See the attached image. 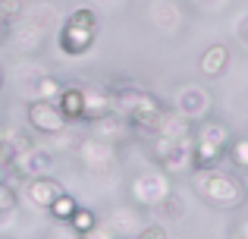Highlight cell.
<instances>
[{
  "mask_svg": "<svg viewBox=\"0 0 248 239\" xmlns=\"http://www.w3.org/2000/svg\"><path fill=\"white\" fill-rule=\"evenodd\" d=\"M107 92L113 98V111L123 117L129 132L154 135L160 129V123H164V117L170 113V107L154 92H148V88L135 85L129 79H113L107 85Z\"/></svg>",
  "mask_w": 248,
  "mask_h": 239,
  "instance_id": "1",
  "label": "cell"
},
{
  "mask_svg": "<svg viewBox=\"0 0 248 239\" xmlns=\"http://www.w3.org/2000/svg\"><path fill=\"white\" fill-rule=\"evenodd\" d=\"M192 186H195V195H198L201 202L211 205V208H220V211H236L248 202L242 176L223 170V167L192 173Z\"/></svg>",
  "mask_w": 248,
  "mask_h": 239,
  "instance_id": "2",
  "label": "cell"
},
{
  "mask_svg": "<svg viewBox=\"0 0 248 239\" xmlns=\"http://www.w3.org/2000/svg\"><path fill=\"white\" fill-rule=\"evenodd\" d=\"M230 129L223 120L204 117L192 129V173L217 170L226 164V148H230Z\"/></svg>",
  "mask_w": 248,
  "mask_h": 239,
  "instance_id": "3",
  "label": "cell"
},
{
  "mask_svg": "<svg viewBox=\"0 0 248 239\" xmlns=\"http://www.w3.org/2000/svg\"><path fill=\"white\" fill-rule=\"evenodd\" d=\"M132 202L139 205V208H148L151 211L154 205H160L164 198L173 192V186H170V176L160 167H154V170H141L139 176L132 179Z\"/></svg>",
  "mask_w": 248,
  "mask_h": 239,
  "instance_id": "4",
  "label": "cell"
},
{
  "mask_svg": "<svg viewBox=\"0 0 248 239\" xmlns=\"http://www.w3.org/2000/svg\"><path fill=\"white\" fill-rule=\"evenodd\" d=\"M76 154H79L82 167L91 173V176H107V173L116 170V164H120V154H116V145H107V142H97V139H82L79 148H76Z\"/></svg>",
  "mask_w": 248,
  "mask_h": 239,
  "instance_id": "5",
  "label": "cell"
},
{
  "mask_svg": "<svg viewBox=\"0 0 248 239\" xmlns=\"http://www.w3.org/2000/svg\"><path fill=\"white\" fill-rule=\"evenodd\" d=\"M25 120H29V126L35 129V132H41L44 139H54V135H60V132L69 129L66 117L60 113V107H57L54 101H29V104H25Z\"/></svg>",
  "mask_w": 248,
  "mask_h": 239,
  "instance_id": "6",
  "label": "cell"
},
{
  "mask_svg": "<svg viewBox=\"0 0 248 239\" xmlns=\"http://www.w3.org/2000/svg\"><path fill=\"white\" fill-rule=\"evenodd\" d=\"M173 111L195 126V123H201L204 117H211V92H207L204 85H195V82L192 85H182L179 92H176Z\"/></svg>",
  "mask_w": 248,
  "mask_h": 239,
  "instance_id": "7",
  "label": "cell"
},
{
  "mask_svg": "<svg viewBox=\"0 0 248 239\" xmlns=\"http://www.w3.org/2000/svg\"><path fill=\"white\" fill-rule=\"evenodd\" d=\"M50 167H54V151L50 148H25V151L16 154V160H13V173L10 176H19V179H31V176H44V173H50Z\"/></svg>",
  "mask_w": 248,
  "mask_h": 239,
  "instance_id": "8",
  "label": "cell"
},
{
  "mask_svg": "<svg viewBox=\"0 0 248 239\" xmlns=\"http://www.w3.org/2000/svg\"><path fill=\"white\" fill-rule=\"evenodd\" d=\"M63 192H66L63 183L57 176H50V173H44V176H31L29 183H25V195H29V202L35 205V208H41V211H47Z\"/></svg>",
  "mask_w": 248,
  "mask_h": 239,
  "instance_id": "9",
  "label": "cell"
},
{
  "mask_svg": "<svg viewBox=\"0 0 248 239\" xmlns=\"http://www.w3.org/2000/svg\"><path fill=\"white\" fill-rule=\"evenodd\" d=\"M94 38H97V32L79 29V25L63 22V29H60V35H57V41H60V50H63L66 57H85V54L91 50V44H94Z\"/></svg>",
  "mask_w": 248,
  "mask_h": 239,
  "instance_id": "10",
  "label": "cell"
},
{
  "mask_svg": "<svg viewBox=\"0 0 248 239\" xmlns=\"http://www.w3.org/2000/svg\"><path fill=\"white\" fill-rule=\"evenodd\" d=\"M54 104L60 107V113L66 117L69 126H79V123H85V88L82 85H66Z\"/></svg>",
  "mask_w": 248,
  "mask_h": 239,
  "instance_id": "11",
  "label": "cell"
},
{
  "mask_svg": "<svg viewBox=\"0 0 248 239\" xmlns=\"http://www.w3.org/2000/svg\"><path fill=\"white\" fill-rule=\"evenodd\" d=\"M88 129H91V139L107 142V145H120V139L129 135V126L123 123L120 113H110V117H101V120L88 123Z\"/></svg>",
  "mask_w": 248,
  "mask_h": 239,
  "instance_id": "12",
  "label": "cell"
},
{
  "mask_svg": "<svg viewBox=\"0 0 248 239\" xmlns=\"http://www.w3.org/2000/svg\"><path fill=\"white\" fill-rule=\"evenodd\" d=\"M198 66H201V73H204L207 79H217V76H223L226 66H230V48H226V44H211V48L201 54Z\"/></svg>",
  "mask_w": 248,
  "mask_h": 239,
  "instance_id": "13",
  "label": "cell"
},
{
  "mask_svg": "<svg viewBox=\"0 0 248 239\" xmlns=\"http://www.w3.org/2000/svg\"><path fill=\"white\" fill-rule=\"evenodd\" d=\"M63 88H66L63 79H57V76H50V73H38L35 79H31V98L29 101H57Z\"/></svg>",
  "mask_w": 248,
  "mask_h": 239,
  "instance_id": "14",
  "label": "cell"
},
{
  "mask_svg": "<svg viewBox=\"0 0 248 239\" xmlns=\"http://www.w3.org/2000/svg\"><path fill=\"white\" fill-rule=\"evenodd\" d=\"M151 214L157 217V223H160V227H167V223H179L182 217H186V205H182L179 192H170L164 202L151 208Z\"/></svg>",
  "mask_w": 248,
  "mask_h": 239,
  "instance_id": "15",
  "label": "cell"
},
{
  "mask_svg": "<svg viewBox=\"0 0 248 239\" xmlns=\"http://www.w3.org/2000/svg\"><path fill=\"white\" fill-rule=\"evenodd\" d=\"M97 223H101L97 211H94V208H85V205H79V211H76V214L66 221V227H69V233H73L76 239H82L85 233H91Z\"/></svg>",
  "mask_w": 248,
  "mask_h": 239,
  "instance_id": "16",
  "label": "cell"
},
{
  "mask_svg": "<svg viewBox=\"0 0 248 239\" xmlns=\"http://www.w3.org/2000/svg\"><path fill=\"white\" fill-rule=\"evenodd\" d=\"M226 164L239 173H248V135H236L230 139V148H226Z\"/></svg>",
  "mask_w": 248,
  "mask_h": 239,
  "instance_id": "17",
  "label": "cell"
},
{
  "mask_svg": "<svg viewBox=\"0 0 248 239\" xmlns=\"http://www.w3.org/2000/svg\"><path fill=\"white\" fill-rule=\"evenodd\" d=\"M79 211V198L73 195V192H63L60 198H57L54 205L47 208V214H50V221H57V223H66L69 217Z\"/></svg>",
  "mask_w": 248,
  "mask_h": 239,
  "instance_id": "18",
  "label": "cell"
},
{
  "mask_svg": "<svg viewBox=\"0 0 248 239\" xmlns=\"http://www.w3.org/2000/svg\"><path fill=\"white\" fill-rule=\"evenodd\" d=\"M19 208V189L13 179L0 176V214H13Z\"/></svg>",
  "mask_w": 248,
  "mask_h": 239,
  "instance_id": "19",
  "label": "cell"
},
{
  "mask_svg": "<svg viewBox=\"0 0 248 239\" xmlns=\"http://www.w3.org/2000/svg\"><path fill=\"white\" fill-rule=\"evenodd\" d=\"M66 22H69V25H79V29L97 32V13L88 10V6H79V10H73V13L66 16Z\"/></svg>",
  "mask_w": 248,
  "mask_h": 239,
  "instance_id": "20",
  "label": "cell"
},
{
  "mask_svg": "<svg viewBox=\"0 0 248 239\" xmlns=\"http://www.w3.org/2000/svg\"><path fill=\"white\" fill-rule=\"evenodd\" d=\"M132 239H170V233H167V227H160V223H148V227H141Z\"/></svg>",
  "mask_w": 248,
  "mask_h": 239,
  "instance_id": "21",
  "label": "cell"
},
{
  "mask_svg": "<svg viewBox=\"0 0 248 239\" xmlns=\"http://www.w3.org/2000/svg\"><path fill=\"white\" fill-rule=\"evenodd\" d=\"M82 239H116V233H113V230H110V227H107V223H104V221H101V223H97V227H94V230H91V233H85Z\"/></svg>",
  "mask_w": 248,
  "mask_h": 239,
  "instance_id": "22",
  "label": "cell"
},
{
  "mask_svg": "<svg viewBox=\"0 0 248 239\" xmlns=\"http://www.w3.org/2000/svg\"><path fill=\"white\" fill-rule=\"evenodd\" d=\"M236 35L242 38L245 41V48H248V19H242V22H239V29H236Z\"/></svg>",
  "mask_w": 248,
  "mask_h": 239,
  "instance_id": "23",
  "label": "cell"
},
{
  "mask_svg": "<svg viewBox=\"0 0 248 239\" xmlns=\"http://www.w3.org/2000/svg\"><path fill=\"white\" fill-rule=\"evenodd\" d=\"M236 236H242V239H248V217H245V221H242V227H239V233Z\"/></svg>",
  "mask_w": 248,
  "mask_h": 239,
  "instance_id": "24",
  "label": "cell"
},
{
  "mask_svg": "<svg viewBox=\"0 0 248 239\" xmlns=\"http://www.w3.org/2000/svg\"><path fill=\"white\" fill-rule=\"evenodd\" d=\"M3 85H6V69H3V63H0V92H3Z\"/></svg>",
  "mask_w": 248,
  "mask_h": 239,
  "instance_id": "25",
  "label": "cell"
},
{
  "mask_svg": "<svg viewBox=\"0 0 248 239\" xmlns=\"http://www.w3.org/2000/svg\"><path fill=\"white\" fill-rule=\"evenodd\" d=\"M242 183H245V192H248V173H242Z\"/></svg>",
  "mask_w": 248,
  "mask_h": 239,
  "instance_id": "26",
  "label": "cell"
},
{
  "mask_svg": "<svg viewBox=\"0 0 248 239\" xmlns=\"http://www.w3.org/2000/svg\"><path fill=\"white\" fill-rule=\"evenodd\" d=\"M242 120H245V129H248V111H245V117H242Z\"/></svg>",
  "mask_w": 248,
  "mask_h": 239,
  "instance_id": "27",
  "label": "cell"
},
{
  "mask_svg": "<svg viewBox=\"0 0 248 239\" xmlns=\"http://www.w3.org/2000/svg\"><path fill=\"white\" fill-rule=\"evenodd\" d=\"M232 239H242V236H232Z\"/></svg>",
  "mask_w": 248,
  "mask_h": 239,
  "instance_id": "28",
  "label": "cell"
}]
</instances>
